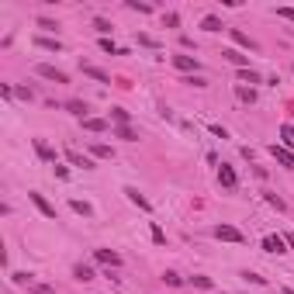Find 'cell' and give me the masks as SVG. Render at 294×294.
<instances>
[{
	"instance_id": "cell-1",
	"label": "cell",
	"mask_w": 294,
	"mask_h": 294,
	"mask_svg": "<svg viewBox=\"0 0 294 294\" xmlns=\"http://www.w3.org/2000/svg\"><path fill=\"white\" fill-rule=\"evenodd\" d=\"M35 73H39L42 80H52V83H69V77H66L62 69H56V66H49V62H39Z\"/></svg>"
},
{
	"instance_id": "cell-2",
	"label": "cell",
	"mask_w": 294,
	"mask_h": 294,
	"mask_svg": "<svg viewBox=\"0 0 294 294\" xmlns=\"http://www.w3.org/2000/svg\"><path fill=\"white\" fill-rule=\"evenodd\" d=\"M215 239H222V242H246V235L235 225H215Z\"/></svg>"
},
{
	"instance_id": "cell-3",
	"label": "cell",
	"mask_w": 294,
	"mask_h": 294,
	"mask_svg": "<svg viewBox=\"0 0 294 294\" xmlns=\"http://www.w3.org/2000/svg\"><path fill=\"white\" fill-rule=\"evenodd\" d=\"M66 159H69L73 166H83V170H94V159H90V156H83V153H77L73 145H66Z\"/></svg>"
},
{
	"instance_id": "cell-4",
	"label": "cell",
	"mask_w": 294,
	"mask_h": 294,
	"mask_svg": "<svg viewBox=\"0 0 294 294\" xmlns=\"http://www.w3.org/2000/svg\"><path fill=\"white\" fill-rule=\"evenodd\" d=\"M28 201H31V204H35V208H39L45 218H56V208H52V204H49V201H45L39 191H31V194H28Z\"/></svg>"
},
{
	"instance_id": "cell-5",
	"label": "cell",
	"mask_w": 294,
	"mask_h": 294,
	"mask_svg": "<svg viewBox=\"0 0 294 294\" xmlns=\"http://www.w3.org/2000/svg\"><path fill=\"white\" fill-rule=\"evenodd\" d=\"M263 249H267V253H287V242H284V235H267V239H263Z\"/></svg>"
},
{
	"instance_id": "cell-6",
	"label": "cell",
	"mask_w": 294,
	"mask_h": 294,
	"mask_svg": "<svg viewBox=\"0 0 294 294\" xmlns=\"http://www.w3.org/2000/svg\"><path fill=\"white\" fill-rule=\"evenodd\" d=\"M270 153H274V159L280 163V166L294 170V153H291V149H284V145H270Z\"/></svg>"
},
{
	"instance_id": "cell-7",
	"label": "cell",
	"mask_w": 294,
	"mask_h": 294,
	"mask_svg": "<svg viewBox=\"0 0 294 294\" xmlns=\"http://www.w3.org/2000/svg\"><path fill=\"white\" fill-rule=\"evenodd\" d=\"M218 183H222V187H229V191H232L235 183H239V176H235V170H232V166H225V163L218 166Z\"/></svg>"
},
{
	"instance_id": "cell-8",
	"label": "cell",
	"mask_w": 294,
	"mask_h": 294,
	"mask_svg": "<svg viewBox=\"0 0 294 294\" xmlns=\"http://www.w3.org/2000/svg\"><path fill=\"white\" fill-rule=\"evenodd\" d=\"M94 260H97V263H104V267H121V256H118L115 249H97V253H94Z\"/></svg>"
},
{
	"instance_id": "cell-9",
	"label": "cell",
	"mask_w": 294,
	"mask_h": 294,
	"mask_svg": "<svg viewBox=\"0 0 294 294\" xmlns=\"http://www.w3.org/2000/svg\"><path fill=\"white\" fill-rule=\"evenodd\" d=\"M229 35H232L235 45H242V49H249V52H256V42L246 35V31H239V28H229Z\"/></svg>"
},
{
	"instance_id": "cell-10",
	"label": "cell",
	"mask_w": 294,
	"mask_h": 294,
	"mask_svg": "<svg viewBox=\"0 0 294 294\" xmlns=\"http://www.w3.org/2000/svg\"><path fill=\"white\" fill-rule=\"evenodd\" d=\"M222 56L229 59L232 66H239V69H249V56H242V52H235V49H225Z\"/></svg>"
},
{
	"instance_id": "cell-11",
	"label": "cell",
	"mask_w": 294,
	"mask_h": 294,
	"mask_svg": "<svg viewBox=\"0 0 294 294\" xmlns=\"http://www.w3.org/2000/svg\"><path fill=\"white\" fill-rule=\"evenodd\" d=\"M173 66L183 73H197V59L194 56H173Z\"/></svg>"
},
{
	"instance_id": "cell-12",
	"label": "cell",
	"mask_w": 294,
	"mask_h": 294,
	"mask_svg": "<svg viewBox=\"0 0 294 294\" xmlns=\"http://www.w3.org/2000/svg\"><path fill=\"white\" fill-rule=\"evenodd\" d=\"M280 145L294 153V125H291V121H287V125H280Z\"/></svg>"
},
{
	"instance_id": "cell-13",
	"label": "cell",
	"mask_w": 294,
	"mask_h": 294,
	"mask_svg": "<svg viewBox=\"0 0 294 294\" xmlns=\"http://www.w3.org/2000/svg\"><path fill=\"white\" fill-rule=\"evenodd\" d=\"M83 73H87V77H94L97 83H111V77H107L100 66H90V62H83Z\"/></svg>"
},
{
	"instance_id": "cell-14",
	"label": "cell",
	"mask_w": 294,
	"mask_h": 294,
	"mask_svg": "<svg viewBox=\"0 0 294 294\" xmlns=\"http://www.w3.org/2000/svg\"><path fill=\"white\" fill-rule=\"evenodd\" d=\"M35 45H39V49H45V52H59V49H62V42H59V39H49V35L35 39Z\"/></svg>"
},
{
	"instance_id": "cell-15",
	"label": "cell",
	"mask_w": 294,
	"mask_h": 294,
	"mask_svg": "<svg viewBox=\"0 0 294 294\" xmlns=\"http://www.w3.org/2000/svg\"><path fill=\"white\" fill-rule=\"evenodd\" d=\"M125 194H128V201H132V204H138V208H142V211H149V201H145V197L138 194L135 187H125Z\"/></svg>"
},
{
	"instance_id": "cell-16",
	"label": "cell",
	"mask_w": 294,
	"mask_h": 294,
	"mask_svg": "<svg viewBox=\"0 0 294 294\" xmlns=\"http://www.w3.org/2000/svg\"><path fill=\"white\" fill-rule=\"evenodd\" d=\"M35 153H39L45 163H56V153H52V149H49V145H45L42 138H35Z\"/></svg>"
},
{
	"instance_id": "cell-17",
	"label": "cell",
	"mask_w": 294,
	"mask_h": 294,
	"mask_svg": "<svg viewBox=\"0 0 294 294\" xmlns=\"http://www.w3.org/2000/svg\"><path fill=\"white\" fill-rule=\"evenodd\" d=\"M90 153H94L97 159H115V153H111V145H104V142H94V145H90Z\"/></svg>"
},
{
	"instance_id": "cell-18",
	"label": "cell",
	"mask_w": 294,
	"mask_h": 294,
	"mask_svg": "<svg viewBox=\"0 0 294 294\" xmlns=\"http://www.w3.org/2000/svg\"><path fill=\"white\" fill-rule=\"evenodd\" d=\"M115 135L125 138V142H138V135L132 132V125H115Z\"/></svg>"
},
{
	"instance_id": "cell-19",
	"label": "cell",
	"mask_w": 294,
	"mask_h": 294,
	"mask_svg": "<svg viewBox=\"0 0 294 294\" xmlns=\"http://www.w3.org/2000/svg\"><path fill=\"white\" fill-rule=\"evenodd\" d=\"M83 128H87V132H104L107 121H104V118H83Z\"/></svg>"
},
{
	"instance_id": "cell-20",
	"label": "cell",
	"mask_w": 294,
	"mask_h": 294,
	"mask_svg": "<svg viewBox=\"0 0 294 294\" xmlns=\"http://www.w3.org/2000/svg\"><path fill=\"white\" fill-rule=\"evenodd\" d=\"M69 208H73L77 215H83V218H90V215H94V208H90L87 201H69Z\"/></svg>"
},
{
	"instance_id": "cell-21",
	"label": "cell",
	"mask_w": 294,
	"mask_h": 294,
	"mask_svg": "<svg viewBox=\"0 0 294 294\" xmlns=\"http://www.w3.org/2000/svg\"><path fill=\"white\" fill-rule=\"evenodd\" d=\"M73 277H77V280H83V284H87V280H94V270H90V267H87V263H80L77 270H73Z\"/></svg>"
},
{
	"instance_id": "cell-22",
	"label": "cell",
	"mask_w": 294,
	"mask_h": 294,
	"mask_svg": "<svg viewBox=\"0 0 294 294\" xmlns=\"http://www.w3.org/2000/svg\"><path fill=\"white\" fill-rule=\"evenodd\" d=\"M201 28H204V31H222V21H218L215 14H208V18L201 21Z\"/></svg>"
},
{
	"instance_id": "cell-23",
	"label": "cell",
	"mask_w": 294,
	"mask_h": 294,
	"mask_svg": "<svg viewBox=\"0 0 294 294\" xmlns=\"http://www.w3.org/2000/svg\"><path fill=\"white\" fill-rule=\"evenodd\" d=\"M191 284L201 287V291H211V287H215V280H211V277H191Z\"/></svg>"
},
{
	"instance_id": "cell-24",
	"label": "cell",
	"mask_w": 294,
	"mask_h": 294,
	"mask_svg": "<svg viewBox=\"0 0 294 294\" xmlns=\"http://www.w3.org/2000/svg\"><path fill=\"white\" fill-rule=\"evenodd\" d=\"M66 111H73V115H87V104H83V100H66Z\"/></svg>"
},
{
	"instance_id": "cell-25",
	"label": "cell",
	"mask_w": 294,
	"mask_h": 294,
	"mask_svg": "<svg viewBox=\"0 0 294 294\" xmlns=\"http://www.w3.org/2000/svg\"><path fill=\"white\" fill-rule=\"evenodd\" d=\"M239 80H246V83H263V77L253 73V69H239Z\"/></svg>"
},
{
	"instance_id": "cell-26",
	"label": "cell",
	"mask_w": 294,
	"mask_h": 294,
	"mask_svg": "<svg viewBox=\"0 0 294 294\" xmlns=\"http://www.w3.org/2000/svg\"><path fill=\"white\" fill-rule=\"evenodd\" d=\"M111 118H115L118 125H128V118H132V115H128L125 107H111Z\"/></svg>"
},
{
	"instance_id": "cell-27",
	"label": "cell",
	"mask_w": 294,
	"mask_h": 294,
	"mask_svg": "<svg viewBox=\"0 0 294 294\" xmlns=\"http://www.w3.org/2000/svg\"><path fill=\"white\" fill-rule=\"evenodd\" d=\"M100 49H104L107 56H121V49H118V45H115L111 39H100Z\"/></svg>"
},
{
	"instance_id": "cell-28",
	"label": "cell",
	"mask_w": 294,
	"mask_h": 294,
	"mask_svg": "<svg viewBox=\"0 0 294 294\" xmlns=\"http://www.w3.org/2000/svg\"><path fill=\"white\" fill-rule=\"evenodd\" d=\"M94 28H97L100 35H107V31H111V21L107 18H94Z\"/></svg>"
},
{
	"instance_id": "cell-29",
	"label": "cell",
	"mask_w": 294,
	"mask_h": 294,
	"mask_svg": "<svg viewBox=\"0 0 294 294\" xmlns=\"http://www.w3.org/2000/svg\"><path fill=\"white\" fill-rule=\"evenodd\" d=\"M39 28H42V31H59V24L52 18H39Z\"/></svg>"
},
{
	"instance_id": "cell-30",
	"label": "cell",
	"mask_w": 294,
	"mask_h": 294,
	"mask_svg": "<svg viewBox=\"0 0 294 294\" xmlns=\"http://www.w3.org/2000/svg\"><path fill=\"white\" fill-rule=\"evenodd\" d=\"M235 94H239V100H246V104H253V100H256V94H253V90H246V87H239Z\"/></svg>"
},
{
	"instance_id": "cell-31",
	"label": "cell",
	"mask_w": 294,
	"mask_h": 294,
	"mask_svg": "<svg viewBox=\"0 0 294 294\" xmlns=\"http://www.w3.org/2000/svg\"><path fill=\"white\" fill-rule=\"evenodd\" d=\"M138 45H145V49H159V42L153 35H138Z\"/></svg>"
},
{
	"instance_id": "cell-32",
	"label": "cell",
	"mask_w": 294,
	"mask_h": 294,
	"mask_svg": "<svg viewBox=\"0 0 294 294\" xmlns=\"http://www.w3.org/2000/svg\"><path fill=\"white\" fill-rule=\"evenodd\" d=\"M277 18H284V21L294 24V7H277Z\"/></svg>"
},
{
	"instance_id": "cell-33",
	"label": "cell",
	"mask_w": 294,
	"mask_h": 294,
	"mask_svg": "<svg viewBox=\"0 0 294 294\" xmlns=\"http://www.w3.org/2000/svg\"><path fill=\"white\" fill-rule=\"evenodd\" d=\"M11 280H14V284H28V287L35 284V280H31V274H11Z\"/></svg>"
},
{
	"instance_id": "cell-34",
	"label": "cell",
	"mask_w": 294,
	"mask_h": 294,
	"mask_svg": "<svg viewBox=\"0 0 294 294\" xmlns=\"http://www.w3.org/2000/svg\"><path fill=\"white\" fill-rule=\"evenodd\" d=\"M128 7H132V11H138V14H149V11H153L149 4H138V0H128Z\"/></svg>"
},
{
	"instance_id": "cell-35",
	"label": "cell",
	"mask_w": 294,
	"mask_h": 294,
	"mask_svg": "<svg viewBox=\"0 0 294 294\" xmlns=\"http://www.w3.org/2000/svg\"><path fill=\"white\" fill-rule=\"evenodd\" d=\"M153 242H156V246H163V242H166V235H163V229H159V225H153Z\"/></svg>"
},
{
	"instance_id": "cell-36",
	"label": "cell",
	"mask_w": 294,
	"mask_h": 294,
	"mask_svg": "<svg viewBox=\"0 0 294 294\" xmlns=\"http://www.w3.org/2000/svg\"><path fill=\"white\" fill-rule=\"evenodd\" d=\"M163 280H166L170 287H180V284H183V280H180V277H176V274H163Z\"/></svg>"
},
{
	"instance_id": "cell-37",
	"label": "cell",
	"mask_w": 294,
	"mask_h": 294,
	"mask_svg": "<svg viewBox=\"0 0 294 294\" xmlns=\"http://www.w3.org/2000/svg\"><path fill=\"white\" fill-rule=\"evenodd\" d=\"M31 291H35V294H56L49 284H31Z\"/></svg>"
},
{
	"instance_id": "cell-38",
	"label": "cell",
	"mask_w": 294,
	"mask_h": 294,
	"mask_svg": "<svg viewBox=\"0 0 294 294\" xmlns=\"http://www.w3.org/2000/svg\"><path fill=\"white\" fill-rule=\"evenodd\" d=\"M267 201H270V204H274L277 211H284V201H280V197H277V194H267Z\"/></svg>"
},
{
	"instance_id": "cell-39",
	"label": "cell",
	"mask_w": 294,
	"mask_h": 294,
	"mask_svg": "<svg viewBox=\"0 0 294 294\" xmlns=\"http://www.w3.org/2000/svg\"><path fill=\"white\" fill-rule=\"evenodd\" d=\"M14 94H18V97H24V100L35 97V94H31V87H21V90H14Z\"/></svg>"
},
{
	"instance_id": "cell-40",
	"label": "cell",
	"mask_w": 294,
	"mask_h": 294,
	"mask_svg": "<svg viewBox=\"0 0 294 294\" xmlns=\"http://www.w3.org/2000/svg\"><path fill=\"white\" fill-rule=\"evenodd\" d=\"M284 242H287V246L294 249V232H284Z\"/></svg>"
},
{
	"instance_id": "cell-41",
	"label": "cell",
	"mask_w": 294,
	"mask_h": 294,
	"mask_svg": "<svg viewBox=\"0 0 294 294\" xmlns=\"http://www.w3.org/2000/svg\"><path fill=\"white\" fill-rule=\"evenodd\" d=\"M284 294H294V291H291V287H287V291H284Z\"/></svg>"
}]
</instances>
